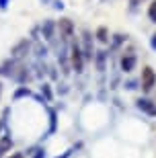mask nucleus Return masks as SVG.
Here are the masks:
<instances>
[{
    "label": "nucleus",
    "instance_id": "1",
    "mask_svg": "<svg viewBox=\"0 0 156 158\" xmlns=\"http://www.w3.org/2000/svg\"><path fill=\"white\" fill-rule=\"evenodd\" d=\"M154 82H156V74H154V70H152L150 66H148V68L142 70V88H144V90H152Z\"/></svg>",
    "mask_w": 156,
    "mask_h": 158
},
{
    "label": "nucleus",
    "instance_id": "2",
    "mask_svg": "<svg viewBox=\"0 0 156 158\" xmlns=\"http://www.w3.org/2000/svg\"><path fill=\"white\" fill-rule=\"evenodd\" d=\"M72 66H74L76 72H82V66H84V60H82V49L78 45L72 47Z\"/></svg>",
    "mask_w": 156,
    "mask_h": 158
},
{
    "label": "nucleus",
    "instance_id": "3",
    "mask_svg": "<svg viewBox=\"0 0 156 158\" xmlns=\"http://www.w3.org/2000/svg\"><path fill=\"white\" fill-rule=\"evenodd\" d=\"M136 107H138L140 111H144L146 115H152V117L156 115V105L152 103L150 99H140L138 103H136Z\"/></svg>",
    "mask_w": 156,
    "mask_h": 158
},
{
    "label": "nucleus",
    "instance_id": "4",
    "mask_svg": "<svg viewBox=\"0 0 156 158\" xmlns=\"http://www.w3.org/2000/svg\"><path fill=\"white\" fill-rule=\"evenodd\" d=\"M133 68H136V56H133V53L123 56V58H121V70L123 72H132Z\"/></svg>",
    "mask_w": 156,
    "mask_h": 158
},
{
    "label": "nucleus",
    "instance_id": "5",
    "mask_svg": "<svg viewBox=\"0 0 156 158\" xmlns=\"http://www.w3.org/2000/svg\"><path fill=\"white\" fill-rule=\"evenodd\" d=\"M60 31H62V37H64V39H68V37L72 35V21H70V19L60 21Z\"/></svg>",
    "mask_w": 156,
    "mask_h": 158
},
{
    "label": "nucleus",
    "instance_id": "6",
    "mask_svg": "<svg viewBox=\"0 0 156 158\" xmlns=\"http://www.w3.org/2000/svg\"><path fill=\"white\" fill-rule=\"evenodd\" d=\"M82 35H84V56H86V60H93V43H91V35H88L86 31H84V33H82Z\"/></svg>",
    "mask_w": 156,
    "mask_h": 158
},
{
    "label": "nucleus",
    "instance_id": "7",
    "mask_svg": "<svg viewBox=\"0 0 156 158\" xmlns=\"http://www.w3.org/2000/svg\"><path fill=\"white\" fill-rule=\"evenodd\" d=\"M105 58H107V52H97V68L99 70H105Z\"/></svg>",
    "mask_w": 156,
    "mask_h": 158
},
{
    "label": "nucleus",
    "instance_id": "8",
    "mask_svg": "<svg viewBox=\"0 0 156 158\" xmlns=\"http://www.w3.org/2000/svg\"><path fill=\"white\" fill-rule=\"evenodd\" d=\"M52 33H53V23L47 21V23L43 25V35H45V39H52Z\"/></svg>",
    "mask_w": 156,
    "mask_h": 158
},
{
    "label": "nucleus",
    "instance_id": "9",
    "mask_svg": "<svg viewBox=\"0 0 156 158\" xmlns=\"http://www.w3.org/2000/svg\"><path fill=\"white\" fill-rule=\"evenodd\" d=\"M97 37H99V41H103V43H107V41H109V37H107V29H105V27H99Z\"/></svg>",
    "mask_w": 156,
    "mask_h": 158
},
{
    "label": "nucleus",
    "instance_id": "10",
    "mask_svg": "<svg viewBox=\"0 0 156 158\" xmlns=\"http://www.w3.org/2000/svg\"><path fill=\"white\" fill-rule=\"evenodd\" d=\"M148 19H150L152 23H156V0L150 4V8H148Z\"/></svg>",
    "mask_w": 156,
    "mask_h": 158
},
{
    "label": "nucleus",
    "instance_id": "11",
    "mask_svg": "<svg viewBox=\"0 0 156 158\" xmlns=\"http://www.w3.org/2000/svg\"><path fill=\"white\" fill-rule=\"evenodd\" d=\"M25 47H29V43H27V41H21V43H19V45L12 49V53H15V56H21V52H23Z\"/></svg>",
    "mask_w": 156,
    "mask_h": 158
},
{
    "label": "nucleus",
    "instance_id": "12",
    "mask_svg": "<svg viewBox=\"0 0 156 158\" xmlns=\"http://www.w3.org/2000/svg\"><path fill=\"white\" fill-rule=\"evenodd\" d=\"M29 90H27V88H21V90H17V94H15V99H19V97H29Z\"/></svg>",
    "mask_w": 156,
    "mask_h": 158
},
{
    "label": "nucleus",
    "instance_id": "13",
    "mask_svg": "<svg viewBox=\"0 0 156 158\" xmlns=\"http://www.w3.org/2000/svg\"><path fill=\"white\" fill-rule=\"evenodd\" d=\"M43 94H45V99H47V101L52 99V90H49V86H47V84H43Z\"/></svg>",
    "mask_w": 156,
    "mask_h": 158
},
{
    "label": "nucleus",
    "instance_id": "14",
    "mask_svg": "<svg viewBox=\"0 0 156 158\" xmlns=\"http://www.w3.org/2000/svg\"><path fill=\"white\" fill-rule=\"evenodd\" d=\"M49 119H52V131L56 129V111H49Z\"/></svg>",
    "mask_w": 156,
    "mask_h": 158
},
{
    "label": "nucleus",
    "instance_id": "15",
    "mask_svg": "<svg viewBox=\"0 0 156 158\" xmlns=\"http://www.w3.org/2000/svg\"><path fill=\"white\" fill-rule=\"evenodd\" d=\"M150 45H152V49L156 52V35H152V39H150Z\"/></svg>",
    "mask_w": 156,
    "mask_h": 158
},
{
    "label": "nucleus",
    "instance_id": "16",
    "mask_svg": "<svg viewBox=\"0 0 156 158\" xmlns=\"http://www.w3.org/2000/svg\"><path fill=\"white\" fill-rule=\"evenodd\" d=\"M8 6V0H0V8H6Z\"/></svg>",
    "mask_w": 156,
    "mask_h": 158
},
{
    "label": "nucleus",
    "instance_id": "17",
    "mask_svg": "<svg viewBox=\"0 0 156 158\" xmlns=\"http://www.w3.org/2000/svg\"><path fill=\"white\" fill-rule=\"evenodd\" d=\"M35 158H43V150H37V154H35Z\"/></svg>",
    "mask_w": 156,
    "mask_h": 158
},
{
    "label": "nucleus",
    "instance_id": "18",
    "mask_svg": "<svg viewBox=\"0 0 156 158\" xmlns=\"http://www.w3.org/2000/svg\"><path fill=\"white\" fill-rule=\"evenodd\" d=\"M21 156H23V154H15V156H12V158H21Z\"/></svg>",
    "mask_w": 156,
    "mask_h": 158
},
{
    "label": "nucleus",
    "instance_id": "19",
    "mask_svg": "<svg viewBox=\"0 0 156 158\" xmlns=\"http://www.w3.org/2000/svg\"><path fill=\"white\" fill-rule=\"evenodd\" d=\"M2 154H4V150H2V148H0V156H2Z\"/></svg>",
    "mask_w": 156,
    "mask_h": 158
},
{
    "label": "nucleus",
    "instance_id": "20",
    "mask_svg": "<svg viewBox=\"0 0 156 158\" xmlns=\"http://www.w3.org/2000/svg\"><path fill=\"white\" fill-rule=\"evenodd\" d=\"M0 97H2V84H0Z\"/></svg>",
    "mask_w": 156,
    "mask_h": 158
},
{
    "label": "nucleus",
    "instance_id": "21",
    "mask_svg": "<svg viewBox=\"0 0 156 158\" xmlns=\"http://www.w3.org/2000/svg\"><path fill=\"white\" fill-rule=\"evenodd\" d=\"M0 129H2V121H0Z\"/></svg>",
    "mask_w": 156,
    "mask_h": 158
}]
</instances>
